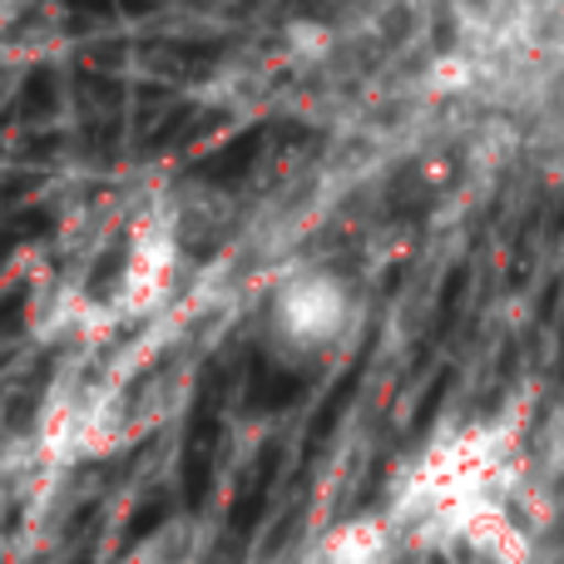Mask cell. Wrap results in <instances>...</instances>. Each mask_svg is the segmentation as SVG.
<instances>
[{
	"label": "cell",
	"mask_w": 564,
	"mask_h": 564,
	"mask_svg": "<svg viewBox=\"0 0 564 564\" xmlns=\"http://www.w3.org/2000/svg\"><path fill=\"white\" fill-rule=\"evenodd\" d=\"M268 351L292 367H332L357 347L367 327L361 288L332 263H292L263 292L258 312Z\"/></svg>",
	"instance_id": "obj_1"
},
{
	"label": "cell",
	"mask_w": 564,
	"mask_h": 564,
	"mask_svg": "<svg viewBox=\"0 0 564 564\" xmlns=\"http://www.w3.org/2000/svg\"><path fill=\"white\" fill-rule=\"evenodd\" d=\"M178 273H184V228L169 208H149L134 218L124 238V263H119V288L109 312L129 322L154 317L178 292Z\"/></svg>",
	"instance_id": "obj_2"
},
{
	"label": "cell",
	"mask_w": 564,
	"mask_h": 564,
	"mask_svg": "<svg viewBox=\"0 0 564 564\" xmlns=\"http://www.w3.org/2000/svg\"><path fill=\"white\" fill-rule=\"evenodd\" d=\"M530 480L540 486H564V406L550 411L530 431Z\"/></svg>",
	"instance_id": "obj_3"
},
{
	"label": "cell",
	"mask_w": 564,
	"mask_h": 564,
	"mask_svg": "<svg viewBox=\"0 0 564 564\" xmlns=\"http://www.w3.org/2000/svg\"><path fill=\"white\" fill-rule=\"evenodd\" d=\"M550 115H555V129L564 134V79L555 85V95H550Z\"/></svg>",
	"instance_id": "obj_4"
}]
</instances>
